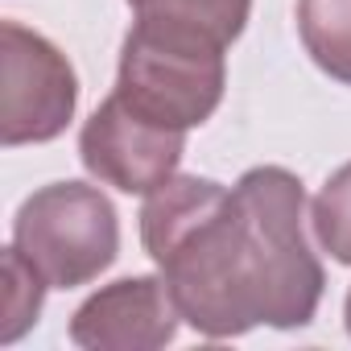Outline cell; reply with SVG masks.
<instances>
[{
    "mask_svg": "<svg viewBox=\"0 0 351 351\" xmlns=\"http://www.w3.org/2000/svg\"><path fill=\"white\" fill-rule=\"evenodd\" d=\"M128 5L141 21L199 29L223 46H232L244 34L248 13H252V0H128Z\"/></svg>",
    "mask_w": 351,
    "mask_h": 351,
    "instance_id": "cell-8",
    "label": "cell"
},
{
    "mask_svg": "<svg viewBox=\"0 0 351 351\" xmlns=\"http://www.w3.org/2000/svg\"><path fill=\"white\" fill-rule=\"evenodd\" d=\"M13 248L50 289H79L120 252L116 207L87 182H50L21 203L13 219Z\"/></svg>",
    "mask_w": 351,
    "mask_h": 351,
    "instance_id": "cell-3",
    "label": "cell"
},
{
    "mask_svg": "<svg viewBox=\"0 0 351 351\" xmlns=\"http://www.w3.org/2000/svg\"><path fill=\"white\" fill-rule=\"evenodd\" d=\"M310 223H314L318 244L339 265H351V161L343 169H335L326 186L318 191V199L310 207Z\"/></svg>",
    "mask_w": 351,
    "mask_h": 351,
    "instance_id": "cell-9",
    "label": "cell"
},
{
    "mask_svg": "<svg viewBox=\"0 0 351 351\" xmlns=\"http://www.w3.org/2000/svg\"><path fill=\"white\" fill-rule=\"evenodd\" d=\"M178 318L161 277H124L75 310L71 343L91 351H153L178 335Z\"/></svg>",
    "mask_w": 351,
    "mask_h": 351,
    "instance_id": "cell-6",
    "label": "cell"
},
{
    "mask_svg": "<svg viewBox=\"0 0 351 351\" xmlns=\"http://www.w3.org/2000/svg\"><path fill=\"white\" fill-rule=\"evenodd\" d=\"M343 314H347V330H351V293H347V306H343Z\"/></svg>",
    "mask_w": 351,
    "mask_h": 351,
    "instance_id": "cell-11",
    "label": "cell"
},
{
    "mask_svg": "<svg viewBox=\"0 0 351 351\" xmlns=\"http://www.w3.org/2000/svg\"><path fill=\"white\" fill-rule=\"evenodd\" d=\"M141 240L178 314L207 339L252 326H306L322 302V265L306 240L298 173L256 165L228 191L169 178L141 207Z\"/></svg>",
    "mask_w": 351,
    "mask_h": 351,
    "instance_id": "cell-1",
    "label": "cell"
},
{
    "mask_svg": "<svg viewBox=\"0 0 351 351\" xmlns=\"http://www.w3.org/2000/svg\"><path fill=\"white\" fill-rule=\"evenodd\" d=\"M298 34L318 71L351 87V0H298Z\"/></svg>",
    "mask_w": 351,
    "mask_h": 351,
    "instance_id": "cell-7",
    "label": "cell"
},
{
    "mask_svg": "<svg viewBox=\"0 0 351 351\" xmlns=\"http://www.w3.org/2000/svg\"><path fill=\"white\" fill-rule=\"evenodd\" d=\"M223 42L199 29L136 17L120 50L116 95L161 128H199L223 99Z\"/></svg>",
    "mask_w": 351,
    "mask_h": 351,
    "instance_id": "cell-2",
    "label": "cell"
},
{
    "mask_svg": "<svg viewBox=\"0 0 351 351\" xmlns=\"http://www.w3.org/2000/svg\"><path fill=\"white\" fill-rule=\"evenodd\" d=\"M0 141L9 149L17 145H42L54 141L79 104V79L58 46H50L42 34L5 21L0 25Z\"/></svg>",
    "mask_w": 351,
    "mask_h": 351,
    "instance_id": "cell-4",
    "label": "cell"
},
{
    "mask_svg": "<svg viewBox=\"0 0 351 351\" xmlns=\"http://www.w3.org/2000/svg\"><path fill=\"white\" fill-rule=\"evenodd\" d=\"M182 153L186 132L145 120L116 91L91 112V120L79 132V157L87 173L124 195H153L157 186H165Z\"/></svg>",
    "mask_w": 351,
    "mask_h": 351,
    "instance_id": "cell-5",
    "label": "cell"
},
{
    "mask_svg": "<svg viewBox=\"0 0 351 351\" xmlns=\"http://www.w3.org/2000/svg\"><path fill=\"white\" fill-rule=\"evenodd\" d=\"M50 285L42 281V273L17 252V248H9L5 252V318H0V343H13V339H21L34 322H38V314H42V293H46Z\"/></svg>",
    "mask_w": 351,
    "mask_h": 351,
    "instance_id": "cell-10",
    "label": "cell"
}]
</instances>
